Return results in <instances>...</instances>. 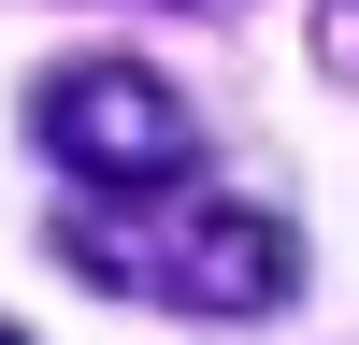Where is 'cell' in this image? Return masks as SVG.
<instances>
[{"mask_svg": "<svg viewBox=\"0 0 359 345\" xmlns=\"http://www.w3.org/2000/svg\"><path fill=\"white\" fill-rule=\"evenodd\" d=\"M0 345H15V331H0Z\"/></svg>", "mask_w": 359, "mask_h": 345, "instance_id": "3", "label": "cell"}, {"mask_svg": "<svg viewBox=\"0 0 359 345\" xmlns=\"http://www.w3.org/2000/svg\"><path fill=\"white\" fill-rule=\"evenodd\" d=\"M43 144H57V172L101 187V201H144V187H172V172L201 158L187 101H172L144 58H72V72L43 86Z\"/></svg>", "mask_w": 359, "mask_h": 345, "instance_id": "2", "label": "cell"}, {"mask_svg": "<svg viewBox=\"0 0 359 345\" xmlns=\"http://www.w3.org/2000/svg\"><path fill=\"white\" fill-rule=\"evenodd\" d=\"M72 273L130 288V302H172V316H273L302 259H287V230L259 201H187V216H86Z\"/></svg>", "mask_w": 359, "mask_h": 345, "instance_id": "1", "label": "cell"}]
</instances>
